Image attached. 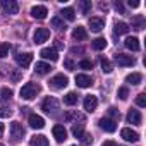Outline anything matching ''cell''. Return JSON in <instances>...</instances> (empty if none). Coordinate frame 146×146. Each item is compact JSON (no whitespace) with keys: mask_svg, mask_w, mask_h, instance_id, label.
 <instances>
[{"mask_svg":"<svg viewBox=\"0 0 146 146\" xmlns=\"http://www.w3.org/2000/svg\"><path fill=\"white\" fill-rule=\"evenodd\" d=\"M40 91H41V88H40L38 84H35V83H26V84L21 88L19 95H21L23 100H33V98H36V95H38Z\"/></svg>","mask_w":146,"mask_h":146,"instance_id":"cell-1","label":"cell"},{"mask_svg":"<svg viewBox=\"0 0 146 146\" xmlns=\"http://www.w3.org/2000/svg\"><path fill=\"white\" fill-rule=\"evenodd\" d=\"M24 132H26V131H24V127H23L19 122H12V124H11V136H12L14 141H19V139L24 136Z\"/></svg>","mask_w":146,"mask_h":146,"instance_id":"cell-8","label":"cell"},{"mask_svg":"<svg viewBox=\"0 0 146 146\" xmlns=\"http://www.w3.org/2000/svg\"><path fill=\"white\" fill-rule=\"evenodd\" d=\"M12 115V110L11 108H5V107H0V117H11Z\"/></svg>","mask_w":146,"mask_h":146,"instance_id":"cell-38","label":"cell"},{"mask_svg":"<svg viewBox=\"0 0 146 146\" xmlns=\"http://www.w3.org/2000/svg\"><path fill=\"white\" fill-rule=\"evenodd\" d=\"M40 55H41L43 58H46V60H52V62L58 60V53H57L55 48H43V50L40 52Z\"/></svg>","mask_w":146,"mask_h":146,"instance_id":"cell-17","label":"cell"},{"mask_svg":"<svg viewBox=\"0 0 146 146\" xmlns=\"http://www.w3.org/2000/svg\"><path fill=\"white\" fill-rule=\"evenodd\" d=\"M0 7H2V11L5 14H9V16H14L19 11V5H17L16 0H2V2H0Z\"/></svg>","mask_w":146,"mask_h":146,"instance_id":"cell-3","label":"cell"},{"mask_svg":"<svg viewBox=\"0 0 146 146\" xmlns=\"http://www.w3.org/2000/svg\"><path fill=\"white\" fill-rule=\"evenodd\" d=\"M127 31H129V26H127L125 23H122V21H120V23H119V21L115 23V26H113V33H115V35H125Z\"/></svg>","mask_w":146,"mask_h":146,"instance_id":"cell-25","label":"cell"},{"mask_svg":"<svg viewBox=\"0 0 146 146\" xmlns=\"http://www.w3.org/2000/svg\"><path fill=\"white\" fill-rule=\"evenodd\" d=\"M141 81H143V76L139 74V72H132V74H129V76L125 78V83H129V84H132V86L141 84Z\"/></svg>","mask_w":146,"mask_h":146,"instance_id":"cell-22","label":"cell"},{"mask_svg":"<svg viewBox=\"0 0 146 146\" xmlns=\"http://www.w3.org/2000/svg\"><path fill=\"white\" fill-rule=\"evenodd\" d=\"M91 67H93V62H91V60H81V62H79V69H86V70H88V69H91Z\"/></svg>","mask_w":146,"mask_h":146,"instance_id":"cell-36","label":"cell"},{"mask_svg":"<svg viewBox=\"0 0 146 146\" xmlns=\"http://www.w3.org/2000/svg\"><path fill=\"white\" fill-rule=\"evenodd\" d=\"M103 146H117L113 141H107V143H103Z\"/></svg>","mask_w":146,"mask_h":146,"instance_id":"cell-44","label":"cell"},{"mask_svg":"<svg viewBox=\"0 0 146 146\" xmlns=\"http://www.w3.org/2000/svg\"><path fill=\"white\" fill-rule=\"evenodd\" d=\"M52 70V67H50V64H46V62H36V65H35V72L36 74H48V72Z\"/></svg>","mask_w":146,"mask_h":146,"instance_id":"cell-20","label":"cell"},{"mask_svg":"<svg viewBox=\"0 0 146 146\" xmlns=\"http://www.w3.org/2000/svg\"><path fill=\"white\" fill-rule=\"evenodd\" d=\"M67 84H69V79H67V76H64V74H57V76H53V78L50 79V86H52L53 90H64Z\"/></svg>","mask_w":146,"mask_h":146,"instance_id":"cell-5","label":"cell"},{"mask_svg":"<svg viewBox=\"0 0 146 146\" xmlns=\"http://www.w3.org/2000/svg\"><path fill=\"white\" fill-rule=\"evenodd\" d=\"M125 46H127L129 50H132V52H137V50H139V40H137L136 36H129V38L125 40Z\"/></svg>","mask_w":146,"mask_h":146,"instance_id":"cell-23","label":"cell"},{"mask_svg":"<svg viewBox=\"0 0 146 146\" xmlns=\"http://www.w3.org/2000/svg\"><path fill=\"white\" fill-rule=\"evenodd\" d=\"M72 134H74L76 137H81L84 134V125L83 124H74L72 125Z\"/></svg>","mask_w":146,"mask_h":146,"instance_id":"cell-29","label":"cell"},{"mask_svg":"<svg viewBox=\"0 0 146 146\" xmlns=\"http://www.w3.org/2000/svg\"><path fill=\"white\" fill-rule=\"evenodd\" d=\"M88 24H90V28H91L93 33H100V31L105 28V21H103L102 17H91Z\"/></svg>","mask_w":146,"mask_h":146,"instance_id":"cell-12","label":"cell"},{"mask_svg":"<svg viewBox=\"0 0 146 146\" xmlns=\"http://www.w3.org/2000/svg\"><path fill=\"white\" fill-rule=\"evenodd\" d=\"M79 139H81L83 146H91V144H93V136H91V134H83Z\"/></svg>","mask_w":146,"mask_h":146,"instance_id":"cell-31","label":"cell"},{"mask_svg":"<svg viewBox=\"0 0 146 146\" xmlns=\"http://www.w3.org/2000/svg\"><path fill=\"white\" fill-rule=\"evenodd\" d=\"M96 105H98V98L93 96V95H88V96L84 98V102H83V107H84L86 112H93V110L96 108Z\"/></svg>","mask_w":146,"mask_h":146,"instance_id":"cell-13","label":"cell"},{"mask_svg":"<svg viewBox=\"0 0 146 146\" xmlns=\"http://www.w3.org/2000/svg\"><path fill=\"white\" fill-rule=\"evenodd\" d=\"M127 122L129 124H134V125H139L141 124V113H139V110L131 108L129 113H127Z\"/></svg>","mask_w":146,"mask_h":146,"instance_id":"cell-18","label":"cell"},{"mask_svg":"<svg viewBox=\"0 0 146 146\" xmlns=\"http://www.w3.org/2000/svg\"><path fill=\"white\" fill-rule=\"evenodd\" d=\"M129 96V90L127 88H119V98L120 100H127Z\"/></svg>","mask_w":146,"mask_h":146,"instance_id":"cell-37","label":"cell"},{"mask_svg":"<svg viewBox=\"0 0 146 146\" xmlns=\"http://www.w3.org/2000/svg\"><path fill=\"white\" fill-rule=\"evenodd\" d=\"M58 107H60V103H58V100L53 98V96L45 98V100H43V105H41V108H43L46 113H55V112L58 110Z\"/></svg>","mask_w":146,"mask_h":146,"instance_id":"cell-2","label":"cell"},{"mask_svg":"<svg viewBox=\"0 0 146 146\" xmlns=\"http://www.w3.org/2000/svg\"><path fill=\"white\" fill-rule=\"evenodd\" d=\"M48 38H50V31H48L46 28H38V29L35 31V35H33V40H35V43H36V45L45 43Z\"/></svg>","mask_w":146,"mask_h":146,"instance_id":"cell-6","label":"cell"},{"mask_svg":"<svg viewBox=\"0 0 146 146\" xmlns=\"http://www.w3.org/2000/svg\"><path fill=\"white\" fill-rule=\"evenodd\" d=\"M108 113H110L113 119H120V112H119L117 108H113V107H112V108H108Z\"/></svg>","mask_w":146,"mask_h":146,"instance_id":"cell-39","label":"cell"},{"mask_svg":"<svg viewBox=\"0 0 146 146\" xmlns=\"http://www.w3.org/2000/svg\"><path fill=\"white\" fill-rule=\"evenodd\" d=\"M98 125H100V129H103L105 132H115V131H117V124H115L113 119L103 117V119L98 120Z\"/></svg>","mask_w":146,"mask_h":146,"instance_id":"cell-7","label":"cell"},{"mask_svg":"<svg viewBox=\"0 0 146 146\" xmlns=\"http://www.w3.org/2000/svg\"><path fill=\"white\" fill-rule=\"evenodd\" d=\"M91 46H93L95 50H103V48L107 46V40H105V38H96V40H93Z\"/></svg>","mask_w":146,"mask_h":146,"instance_id":"cell-27","label":"cell"},{"mask_svg":"<svg viewBox=\"0 0 146 146\" xmlns=\"http://www.w3.org/2000/svg\"><path fill=\"white\" fill-rule=\"evenodd\" d=\"M64 65H65V67H67L69 70H72V69H74V62H72V60H69V58H67V60L64 62Z\"/></svg>","mask_w":146,"mask_h":146,"instance_id":"cell-41","label":"cell"},{"mask_svg":"<svg viewBox=\"0 0 146 146\" xmlns=\"http://www.w3.org/2000/svg\"><path fill=\"white\" fill-rule=\"evenodd\" d=\"M52 26L55 28V29H65V24H64V19L62 17H52Z\"/></svg>","mask_w":146,"mask_h":146,"instance_id":"cell-28","label":"cell"},{"mask_svg":"<svg viewBox=\"0 0 146 146\" xmlns=\"http://www.w3.org/2000/svg\"><path fill=\"white\" fill-rule=\"evenodd\" d=\"M29 144H31V146H48V139H46L45 136L38 134V136H33V137L29 139Z\"/></svg>","mask_w":146,"mask_h":146,"instance_id":"cell-21","label":"cell"},{"mask_svg":"<svg viewBox=\"0 0 146 146\" xmlns=\"http://www.w3.org/2000/svg\"><path fill=\"white\" fill-rule=\"evenodd\" d=\"M64 103H65V105H69V107H72V105H76V103H78V95H76L74 91H70V93H67V95L64 96Z\"/></svg>","mask_w":146,"mask_h":146,"instance_id":"cell-26","label":"cell"},{"mask_svg":"<svg viewBox=\"0 0 146 146\" xmlns=\"http://www.w3.org/2000/svg\"><path fill=\"white\" fill-rule=\"evenodd\" d=\"M115 64H119L120 67H129V65H134L136 64V58L132 55H125V53H117L113 57Z\"/></svg>","mask_w":146,"mask_h":146,"instance_id":"cell-4","label":"cell"},{"mask_svg":"<svg viewBox=\"0 0 146 146\" xmlns=\"http://www.w3.org/2000/svg\"><path fill=\"white\" fill-rule=\"evenodd\" d=\"M55 46H57V48H62V46H64V45H62V43H60V40H57V43H55Z\"/></svg>","mask_w":146,"mask_h":146,"instance_id":"cell-47","label":"cell"},{"mask_svg":"<svg viewBox=\"0 0 146 146\" xmlns=\"http://www.w3.org/2000/svg\"><path fill=\"white\" fill-rule=\"evenodd\" d=\"M52 132H53V137H55L58 143H64V141L67 139V131H65V127H64V125H60V124L53 125Z\"/></svg>","mask_w":146,"mask_h":146,"instance_id":"cell-9","label":"cell"},{"mask_svg":"<svg viewBox=\"0 0 146 146\" xmlns=\"http://www.w3.org/2000/svg\"><path fill=\"white\" fill-rule=\"evenodd\" d=\"M0 95H2V100H11L14 93H12V90H9V88H2Z\"/></svg>","mask_w":146,"mask_h":146,"instance_id":"cell-34","label":"cell"},{"mask_svg":"<svg viewBox=\"0 0 146 146\" xmlns=\"http://www.w3.org/2000/svg\"><path fill=\"white\" fill-rule=\"evenodd\" d=\"M132 28H134V29H143V19H141V17H137V19L134 21Z\"/></svg>","mask_w":146,"mask_h":146,"instance_id":"cell-40","label":"cell"},{"mask_svg":"<svg viewBox=\"0 0 146 146\" xmlns=\"http://www.w3.org/2000/svg\"><path fill=\"white\" fill-rule=\"evenodd\" d=\"M79 7H81V12L83 14H88L91 11V2H88V0H81L79 2Z\"/></svg>","mask_w":146,"mask_h":146,"instance_id":"cell-30","label":"cell"},{"mask_svg":"<svg viewBox=\"0 0 146 146\" xmlns=\"http://www.w3.org/2000/svg\"><path fill=\"white\" fill-rule=\"evenodd\" d=\"M9 50H11V45L9 43H2L0 45V58H4L9 55Z\"/></svg>","mask_w":146,"mask_h":146,"instance_id":"cell-33","label":"cell"},{"mask_svg":"<svg viewBox=\"0 0 146 146\" xmlns=\"http://www.w3.org/2000/svg\"><path fill=\"white\" fill-rule=\"evenodd\" d=\"M100 9H102V11H107V9H108V5H107V4H100Z\"/></svg>","mask_w":146,"mask_h":146,"instance_id":"cell-46","label":"cell"},{"mask_svg":"<svg viewBox=\"0 0 146 146\" xmlns=\"http://www.w3.org/2000/svg\"><path fill=\"white\" fill-rule=\"evenodd\" d=\"M29 125L33 129H43L45 127V119L40 117V115H36V113H31L29 115Z\"/></svg>","mask_w":146,"mask_h":146,"instance_id":"cell-16","label":"cell"},{"mask_svg":"<svg viewBox=\"0 0 146 146\" xmlns=\"http://www.w3.org/2000/svg\"><path fill=\"white\" fill-rule=\"evenodd\" d=\"M4 131H5V127H4V124H0V137L4 136Z\"/></svg>","mask_w":146,"mask_h":146,"instance_id":"cell-45","label":"cell"},{"mask_svg":"<svg viewBox=\"0 0 146 146\" xmlns=\"http://www.w3.org/2000/svg\"><path fill=\"white\" fill-rule=\"evenodd\" d=\"M46 14H48V9H46L45 5H35V7L31 9V16H33L35 19H45Z\"/></svg>","mask_w":146,"mask_h":146,"instance_id":"cell-14","label":"cell"},{"mask_svg":"<svg viewBox=\"0 0 146 146\" xmlns=\"http://www.w3.org/2000/svg\"><path fill=\"white\" fill-rule=\"evenodd\" d=\"M136 105H137V107H146V95H144V93L137 95V98H136Z\"/></svg>","mask_w":146,"mask_h":146,"instance_id":"cell-35","label":"cell"},{"mask_svg":"<svg viewBox=\"0 0 146 146\" xmlns=\"http://www.w3.org/2000/svg\"><path fill=\"white\" fill-rule=\"evenodd\" d=\"M62 19H67V21H74L76 19V11L72 9V7H65V9H62Z\"/></svg>","mask_w":146,"mask_h":146,"instance_id":"cell-24","label":"cell"},{"mask_svg":"<svg viewBox=\"0 0 146 146\" xmlns=\"http://www.w3.org/2000/svg\"><path fill=\"white\" fill-rule=\"evenodd\" d=\"M72 38L78 40V41H83V40L88 38V33H86V29L83 26H78V28H74V31H72Z\"/></svg>","mask_w":146,"mask_h":146,"instance_id":"cell-19","label":"cell"},{"mask_svg":"<svg viewBox=\"0 0 146 146\" xmlns=\"http://www.w3.org/2000/svg\"><path fill=\"white\" fill-rule=\"evenodd\" d=\"M76 84L79 88H90L93 84V79L88 76V74H78L76 76Z\"/></svg>","mask_w":146,"mask_h":146,"instance_id":"cell-15","label":"cell"},{"mask_svg":"<svg viewBox=\"0 0 146 146\" xmlns=\"http://www.w3.org/2000/svg\"><path fill=\"white\" fill-rule=\"evenodd\" d=\"M129 7H132V9H136V7H139V2H137V0H129Z\"/></svg>","mask_w":146,"mask_h":146,"instance_id":"cell-42","label":"cell"},{"mask_svg":"<svg viewBox=\"0 0 146 146\" xmlns=\"http://www.w3.org/2000/svg\"><path fill=\"white\" fill-rule=\"evenodd\" d=\"M120 136H122L125 141H129V143H136V141L139 139V134H137L136 131L129 129V127H124V129L120 131Z\"/></svg>","mask_w":146,"mask_h":146,"instance_id":"cell-11","label":"cell"},{"mask_svg":"<svg viewBox=\"0 0 146 146\" xmlns=\"http://www.w3.org/2000/svg\"><path fill=\"white\" fill-rule=\"evenodd\" d=\"M113 5H115V9H117V11H119V12H124V5H122V4H120V2H115V4H113Z\"/></svg>","mask_w":146,"mask_h":146,"instance_id":"cell-43","label":"cell"},{"mask_svg":"<svg viewBox=\"0 0 146 146\" xmlns=\"http://www.w3.org/2000/svg\"><path fill=\"white\" fill-rule=\"evenodd\" d=\"M16 62H17L23 69H26V67H29L31 62H33V53H19V55H16Z\"/></svg>","mask_w":146,"mask_h":146,"instance_id":"cell-10","label":"cell"},{"mask_svg":"<svg viewBox=\"0 0 146 146\" xmlns=\"http://www.w3.org/2000/svg\"><path fill=\"white\" fill-rule=\"evenodd\" d=\"M102 70L105 72V74H110V72H112V64L107 58H102Z\"/></svg>","mask_w":146,"mask_h":146,"instance_id":"cell-32","label":"cell"}]
</instances>
